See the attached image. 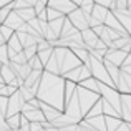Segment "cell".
I'll list each match as a JSON object with an SVG mask.
<instances>
[{
  "label": "cell",
  "mask_w": 131,
  "mask_h": 131,
  "mask_svg": "<svg viewBox=\"0 0 131 131\" xmlns=\"http://www.w3.org/2000/svg\"><path fill=\"white\" fill-rule=\"evenodd\" d=\"M91 13H93V18L95 20H98L100 23H103V22H106V17H108V10H106V7H101V5H95L93 7V10H91Z\"/></svg>",
  "instance_id": "obj_2"
},
{
  "label": "cell",
  "mask_w": 131,
  "mask_h": 131,
  "mask_svg": "<svg viewBox=\"0 0 131 131\" xmlns=\"http://www.w3.org/2000/svg\"><path fill=\"white\" fill-rule=\"evenodd\" d=\"M15 12H17V15H18L25 23L30 22L32 18H35V17H37V12H35V8H33V7H27V8H17Z\"/></svg>",
  "instance_id": "obj_1"
},
{
  "label": "cell",
  "mask_w": 131,
  "mask_h": 131,
  "mask_svg": "<svg viewBox=\"0 0 131 131\" xmlns=\"http://www.w3.org/2000/svg\"><path fill=\"white\" fill-rule=\"evenodd\" d=\"M95 2H96V5H101V7H110L113 0H95Z\"/></svg>",
  "instance_id": "obj_5"
},
{
  "label": "cell",
  "mask_w": 131,
  "mask_h": 131,
  "mask_svg": "<svg viewBox=\"0 0 131 131\" xmlns=\"http://www.w3.org/2000/svg\"><path fill=\"white\" fill-rule=\"evenodd\" d=\"M0 33H2V37L5 38V42H7V40H8L10 37H12L13 33H15V32H13L12 28H8L7 25H3V23H2V25H0Z\"/></svg>",
  "instance_id": "obj_4"
},
{
  "label": "cell",
  "mask_w": 131,
  "mask_h": 131,
  "mask_svg": "<svg viewBox=\"0 0 131 131\" xmlns=\"http://www.w3.org/2000/svg\"><path fill=\"white\" fill-rule=\"evenodd\" d=\"M0 61L3 65L8 63V48H7V45H0Z\"/></svg>",
  "instance_id": "obj_3"
}]
</instances>
